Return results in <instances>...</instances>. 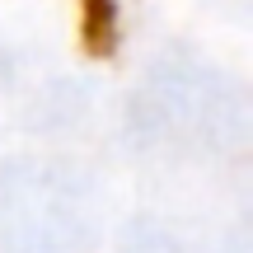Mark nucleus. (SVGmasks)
Returning a JSON list of instances; mask_svg holds the SVG:
<instances>
[]
</instances>
